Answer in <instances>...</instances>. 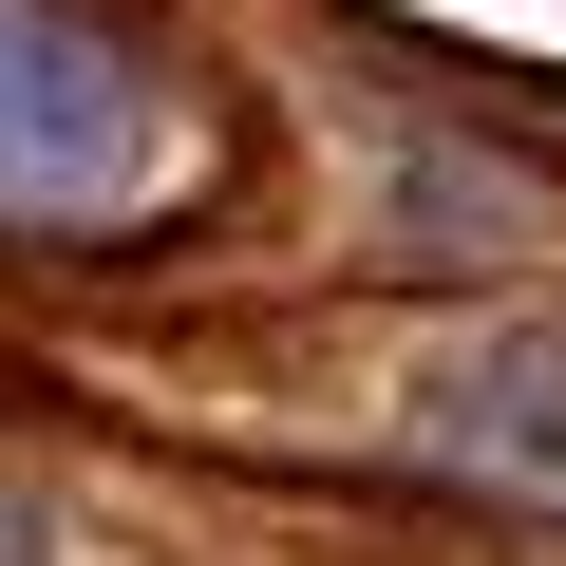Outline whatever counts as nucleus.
Segmentation results:
<instances>
[{
	"instance_id": "f257e3e1",
	"label": "nucleus",
	"mask_w": 566,
	"mask_h": 566,
	"mask_svg": "<svg viewBox=\"0 0 566 566\" xmlns=\"http://www.w3.org/2000/svg\"><path fill=\"white\" fill-rule=\"evenodd\" d=\"M227 189V114L114 0H0V227L20 245H151Z\"/></svg>"
},
{
	"instance_id": "f03ea898",
	"label": "nucleus",
	"mask_w": 566,
	"mask_h": 566,
	"mask_svg": "<svg viewBox=\"0 0 566 566\" xmlns=\"http://www.w3.org/2000/svg\"><path fill=\"white\" fill-rule=\"evenodd\" d=\"M397 453L453 472V491H491V510H528V528H566V303L434 340L397 378Z\"/></svg>"
},
{
	"instance_id": "7ed1b4c3",
	"label": "nucleus",
	"mask_w": 566,
	"mask_h": 566,
	"mask_svg": "<svg viewBox=\"0 0 566 566\" xmlns=\"http://www.w3.org/2000/svg\"><path fill=\"white\" fill-rule=\"evenodd\" d=\"M0 566H57V510L39 491H0Z\"/></svg>"
}]
</instances>
